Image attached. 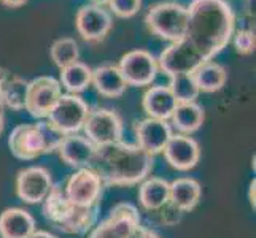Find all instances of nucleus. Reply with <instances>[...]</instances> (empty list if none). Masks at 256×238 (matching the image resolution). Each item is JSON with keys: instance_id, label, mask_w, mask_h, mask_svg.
Wrapping results in <instances>:
<instances>
[{"instance_id": "f257e3e1", "label": "nucleus", "mask_w": 256, "mask_h": 238, "mask_svg": "<svg viewBox=\"0 0 256 238\" xmlns=\"http://www.w3.org/2000/svg\"><path fill=\"white\" fill-rule=\"evenodd\" d=\"M236 14L226 0H192L188 6L186 38L206 60L220 54L232 40Z\"/></svg>"}, {"instance_id": "f03ea898", "label": "nucleus", "mask_w": 256, "mask_h": 238, "mask_svg": "<svg viewBox=\"0 0 256 238\" xmlns=\"http://www.w3.org/2000/svg\"><path fill=\"white\" fill-rule=\"evenodd\" d=\"M153 156L137 145L121 142L97 146L90 164L100 176L104 186H134L153 170Z\"/></svg>"}, {"instance_id": "7ed1b4c3", "label": "nucleus", "mask_w": 256, "mask_h": 238, "mask_svg": "<svg viewBox=\"0 0 256 238\" xmlns=\"http://www.w3.org/2000/svg\"><path fill=\"white\" fill-rule=\"evenodd\" d=\"M204 62L207 60L186 38L172 43L161 52L158 67L169 76V87L178 103L196 102L200 92L192 79V73Z\"/></svg>"}, {"instance_id": "20e7f679", "label": "nucleus", "mask_w": 256, "mask_h": 238, "mask_svg": "<svg viewBox=\"0 0 256 238\" xmlns=\"http://www.w3.org/2000/svg\"><path fill=\"white\" fill-rule=\"evenodd\" d=\"M43 216L60 232L70 235H84L96 227L100 216V205L80 207L72 204L64 189L52 186L43 200Z\"/></svg>"}, {"instance_id": "39448f33", "label": "nucleus", "mask_w": 256, "mask_h": 238, "mask_svg": "<svg viewBox=\"0 0 256 238\" xmlns=\"http://www.w3.org/2000/svg\"><path fill=\"white\" fill-rule=\"evenodd\" d=\"M66 135L50 122L16 126L8 137V148L20 161H32L43 154L54 153Z\"/></svg>"}, {"instance_id": "423d86ee", "label": "nucleus", "mask_w": 256, "mask_h": 238, "mask_svg": "<svg viewBox=\"0 0 256 238\" xmlns=\"http://www.w3.org/2000/svg\"><path fill=\"white\" fill-rule=\"evenodd\" d=\"M146 27L160 38L172 43L178 41L186 33L188 8L175 2H161L153 6L145 16Z\"/></svg>"}, {"instance_id": "0eeeda50", "label": "nucleus", "mask_w": 256, "mask_h": 238, "mask_svg": "<svg viewBox=\"0 0 256 238\" xmlns=\"http://www.w3.org/2000/svg\"><path fill=\"white\" fill-rule=\"evenodd\" d=\"M90 107L78 94H62L48 114V122L60 134H78L90 114Z\"/></svg>"}, {"instance_id": "6e6552de", "label": "nucleus", "mask_w": 256, "mask_h": 238, "mask_svg": "<svg viewBox=\"0 0 256 238\" xmlns=\"http://www.w3.org/2000/svg\"><path fill=\"white\" fill-rule=\"evenodd\" d=\"M84 137H88L96 146L116 143L122 140V121L120 114L107 108H96L90 111L84 121Z\"/></svg>"}, {"instance_id": "1a4fd4ad", "label": "nucleus", "mask_w": 256, "mask_h": 238, "mask_svg": "<svg viewBox=\"0 0 256 238\" xmlns=\"http://www.w3.org/2000/svg\"><path fill=\"white\" fill-rule=\"evenodd\" d=\"M138 226V210L132 204H118L100 224H96L91 238H130Z\"/></svg>"}, {"instance_id": "9d476101", "label": "nucleus", "mask_w": 256, "mask_h": 238, "mask_svg": "<svg viewBox=\"0 0 256 238\" xmlns=\"http://www.w3.org/2000/svg\"><path fill=\"white\" fill-rule=\"evenodd\" d=\"M104 189L105 186L100 176L90 167H84V169H78V172L70 176L66 184L64 194L75 205L92 207L100 205Z\"/></svg>"}, {"instance_id": "9b49d317", "label": "nucleus", "mask_w": 256, "mask_h": 238, "mask_svg": "<svg viewBox=\"0 0 256 238\" xmlns=\"http://www.w3.org/2000/svg\"><path fill=\"white\" fill-rule=\"evenodd\" d=\"M62 95V86L52 76H38L28 83L24 110L34 118H46Z\"/></svg>"}, {"instance_id": "f8f14e48", "label": "nucleus", "mask_w": 256, "mask_h": 238, "mask_svg": "<svg viewBox=\"0 0 256 238\" xmlns=\"http://www.w3.org/2000/svg\"><path fill=\"white\" fill-rule=\"evenodd\" d=\"M120 72L124 76L128 86H150L158 75V60L152 52L145 49H134L126 52L120 60Z\"/></svg>"}, {"instance_id": "ddd939ff", "label": "nucleus", "mask_w": 256, "mask_h": 238, "mask_svg": "<svg viewBox=\"0 0 256 238\" xmlns=\"http://www.w3.org/2000/svg\"><path fill=\"white\" fill-rule=\"evenodd\" d=\"M75 25L86 41H102L113 27V17L104 6L88 3L76 11Z\"/></svg>"}, {"instance_id": "4468645a", "label": "nucleus", "mask_w": 256, "mask_h": 238, "mask_svg": "<svg viewBox=\"0 0 256 238\" xmlns=\"http://www.w3.org/2000/svg\"><path fill=\"white\" fill-rule=\"evenodd\" d=\"M51 173L43 167H29L18 173L16 194L26 204H42L52 189Z\"/></svg>"}, {"instance_id": "2eb2a0df", "label": "nucleus", "mask_w": 256, "mask_h": 238, "mask_svg": "<svg viewBox=\"0 0 256 238\" xmlns=\"http://www.w3.org/2000/svg\"><path fill=\"white\" fill-rule=\"evenodd\" d=\"M164 157L170 167L180 172H188L198 165L200 159L199 143L190 135H172L164 148Z\"/></svg>"}, {"instance_id": "dca6fc26", "label": "nucleus", "mask_w": 256, "mask_h": 238, "mask_svg": "<svg viewBox=\"0 0 256 238\" xmlns=\"http://www.w3.org/2000/svg\"><path fill=\"white\" fill-rule=\"evenodd\" d=\"M172 135V129L167 124V121L146 118L136 124L137 146L142 148L150 156L162 153Z\"/></svg>"}, {"instance_id": "f3484780", "label": "nucleus", "mask_w": 256, "mask_h": 238, "mask_svg": "<svg viewBox=\"0 0 256 238\" xmlns=\"http://www.w3.org/2000/svg\"><path fill=\"white\" fill-rule=\"evenodd\" d=\"M97 146L88 137L70 134L62 138L58 153L67 165L75 167V169H84V167H90Z\"/></svg>"}, {"instance_id": "a211bd4d", "label": "nucleus", "mask_w": 256, "mask_h": 238, "mask_svg": "<svg viewBox=\"0 0 256 238\" xmlns=\"http://www.w3.org/2000/svg\"><path fill=\"white\" fill-rule=\"evenodd\" d=\"M142 105L145 113L148 114V118L167 121L170 119L178 102H176L169 86L160 84V86H152L150 89L145 91Z\"/></svg>"}, {"instance_id": "6ab92c4d", "label": "nucleus", "mask_w": 256, "mask_h": 238, "mask_svg": "<svg viewBox=\"0 0 256 238\" xmlns=\"http://www.w3.org/2000/svg\"><path fill=\"white\" fill-rule=\"evenodd\" d=\"M35 229L34 216L22 208H6L0 215V237L2 238H29Z\"/></svg>"}, {"instance_id": "aec40b11", "label": "nucleus", "mask_w": 256, "mask_h": 238, "mask_svg": "<svg viewBox=\"0 0 256 238\" xmlns=\"http://www.w3.org/2000/svg\"><path fill=\"white\" fill-rule=\"evenodd\" d=\"M202 197V188L194 178H178L169 183V204L182 213L198 207Z\"/></svg>"}, {"instance_id": "412c9836", "label": "nucleus", "mask_w": 256, "mask_h": 238, "mask_svg": "<svg viewBox=\"0 0 256 238\" xmlns=\"http://www.w3.org/2000/svg\"><path fill=\"white\" fill-rule=\"evenodd\" d=\"M91 83L104 97H121L126 92L128 83L118 65H100L92 70Z\"/></svg>"}, {"instance_id": "4be33fe9", "label": "nucleus", "mask_w": 256, "mask_h": 238, "mask_svg": "<svg viewBox=\"0 0 256 238\" xmlns=\"http://www.w3.org/2000/svg\"><path fill=\"white\" fill-rule=\"evenodd\" d=\"M204 118H206L204 108L200 105H198L196 102H186L176 105L170 116V121L180 134L191 135L202 127Z\"/></svg>"}, {"instance_id": "5701e85b", "label": "nucleus", "mask_w": 256, "mask_h": 238, "mask_svg": "<svg viewBox=\"0 0 256 238\" xmlns=\"http://www.w3.org/2000/svg\"><path fill=\"white\" fill-rule=\"evenodd\" d=\"M192 79L199 92H216L224 87L228 81V73L222 64L215 62V60H207L194 70Z\"/></svg>"}, {"instance_id": "b1692460", "label": "nucleus", "mask_w": 256, "mask_h": 238, "mask_svg": "<svg viewBox=\"0 0 256 238\" xmlns=\"http://www.w3.org/2000/svg\"><path fill=\"white\" fill-rule=\"evenodd\" d=\"M28 83L24 78L4 72L0 81V99L2 105L14 111H21L26 107V95H28Z\"/></svg>"}, {"instance_id": "393cba45", "label": "nucleus", "mask_w": 256, "mask_h": 238, "mask_svg": "<svg viewBox=\"0 0 256 238\" xmlns=\"http://www.w3.org/2000/svg\"><path fill=\"white\" fill-rule=\"evenodd\" d=\"M138 200L146 211H156L169 202V181L162 178H150L138 188Z\"/></svg>"}, {"instance_id": "a878e982", "label": "nucleus", "mask_w": 256, "mask_h": 238, "mask_svg": "<svg viewBox=\"0 0 256 238\" xmlns=\"http://www.w3.org/2000/svg\"><path fill=\"white\" fill-rule=\"evenodd\" d=\"M91 78L92 68L88 67V64L76 60V62L60 68L59 83L68 94H80L91 84Z\"/></svg>"}, {"instance_id": "bb28decb", "label": "nucleus", "mask_w": 256, "mask_h": 238, "mask_svg": "<svg viewBox=\"0 0 256 238\" xmlns=\"http://www.w3.org/2000/svg\"><path fill=\"white\" fill-rule=\"evenodd\" d=\"M50 56L56 67L64 68L70 64L76 62L78 57H80V48H78V43L74 38L62 37L58 38L51 45Z\"/></svg>"}, {"instance_id": "cd10ccee", "label": "nucleus", "mask_w": 256, "mask_h": 238, "mask_svg": "<svg viewBox=\"0 0 256 238\" xmlns=\"http://www.w3.org/2000/svg\"><path fill=\"white\" fill-rule=\"evenodd\" d=\"M234 40V48L236 51L242 56H248L254 52L256 46V37H254V30L253 29H239L234 32L232 35Z\"/></svg>"}, {"instance_id": "c85d7f7f", "label": "nucleus", "mask_w": 256, "mask_h": 238, "mask_svg": "<svg viewBox=\"0 0 256 238\" xmlns=\"http://www.w3.org/2000/svg\"><path fill=\"white\" fill-rule=\"evenodd\" d=\"M107 5L118 17H132L138 13L142 0H108Z\"/></svg>"}, {"instance_id": "c756f323", "label": "nucleus", "mask_w": 256, "mask_h": 238, "mask_svg": "<svg viewBox=\"0 0 256 238\" xmlns=\"http://www.w3.org/2000/svg\"><path fill=\"white\" fill-rule=\"evenodd\" d=\"M156 213H158V216H160V223L164 226L176 224L182 219V215H183L180 210H176L174 205L169 204V202H167L164 207H161L160 210H156Z\"/></svg>"}, {"instance_id": "7c9ffc66", "label": "nucleus", "mask_w": 256, "mask_h": 238, "mask_svg": "<svg viewBox=\"0 0 256 238\" xmlns=\"http://www.w3.org/2000/svg\"><path fill=\"white\" fill-rule=\"evenodd\" d=\"M130 238H161L160 235H158L154 231H152V229H148L145 226L140 224L137 229H136V232L130 235Z\"/></svg>"}, {"instance_id": "2f4dec72", "label": "nucleus", "mask_w": 256, "mask_h": 238, "mask_svg": "<svg viewBox=\"0 0 256 238\" xmlns=\"http://www.w3.org/2000/svg\"><path fill=\"white\" fill-rule=\"evenodd\" d=\"M0 2L8 8H20L28 2V0H0Z\"/></svg>"}, {"instance_id": "473e14b6", "label": "nucleus", "mask_w": 256, "mask_h": 238, "mask_svg": "<svg viewBox=\"0 0 256 238\" xmlns=\"http://www.w3.org/2000/svg\"><path fill=\"white\" fill-rule=\"evenodd\" d=\"M29 238H58V237L46 232V231H35Z\"/></svg>"}, {"instance_id": "72a5a7b5", "label": "nucleus", "mask_w": 256, "mask_h": 238, "mask_svg": "<svg viewBox=\"0 0 256 238\" xmlns=\"http://www.w3.org/2000/svg\"><path fill=\"white\" fill-rule=\"evenodd\" d=\"M254 189H256V181L253 180L252 183H250V189H248V200H250V205L254 208V205H256V202H254Z\"/></svg>"}, {"instance_id": "f704fd0d", "label": "nucleus", "mask_w": 256, "mask_h": 238, "mask_svg": "<svg viewBox=\"0 0 256 238\" xmlns=\"http://www.w3.org/2000/svg\"><path fill=\"white\" fill-rule=\"evenodd\" d=\"M4 72L5 70L0 68V81H2ZM2 108H4V105H2V99H0V134H2V130H4V111H2Z\"/></svg>"}, {"instance_id": "c9c22d12", "label": "nucleus", "mask_w": 256, "mask_h": 238, "mask_svg": "<svg viewBox=\"0 0 256 238\" xmlns=\"http://www.w3.org/2000/svg\"><path fill=\"white\" fill-rule=\"evenodd\" d=\"M91 2L94 3V5H105V3H108V0H91Z\"/></svg>"}, {"instance_id": "e433bc0d", "label": "nucleus", "mask_w": 256, "mask_h": 238, "mask_svg": "<svg viewBox=\"0 0 256 238\" xmlns=\"http://www.w3.org/2000/svg\"><path fill=\"white\" fill-rule=\"evenodd\" d=\"M90 238H91V237H90Z\"/></svg>"}]
</instances>
